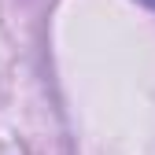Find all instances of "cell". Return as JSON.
<instances>
[{
	"label": "cell",
	"instance_id": "cell-1",
	"mask_svg": "<svg viewBox=\"0 0 155 155\" xmlns=\"http://www.w3.org/2000/svg\"><path fill=\"white\" fill-rule=\"evenodd\" d=\"M144 4H148V8H155V0H144Z\"/></svg>",
	"mask_w": 155,
	"mask_h": 155
}]
</instances>
